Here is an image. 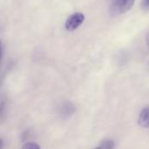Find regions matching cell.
Segmentation results:
<instances>
[{
	"mask_svg": "<svg viewBox=\"0 0 149 149\" xmlns=\"http://www.w3.org/2000/svg\"><path fill=\"white\" fill-rule=\"evenodd\" d=\"M134 3L135 0H113L109 8V14L112 17L120 16L129 11Z\"/></svg>",
	"mask_w": 149,
	"mask_h": 149,
	"instance_id": "cell-1",
	"label": "cell"
},
{
	"mask_svg": "<svg viewBox=\"0 0 149 149\" xmlns=\"http://www.w3.org/2000/svg\"><path fill=\"white\" fill-rule=\"evenodd\" d=\"M5 113H6L5 101H0V123L3 121L5 118Z\"/></svg>",
	"mask_w": 149,
	"mask_h": 149,
	"instance_id": "cell-6",
	"label": "cell"
},
{
	"mask_svg": "<svg viewBox=\"0 0 149 149\" xmlns=\"http://www.w3.org/2000/svg\"><path fill=\"white\" fill-rule=\"evenodd\" d=\"M22 149H40V147L36 142L30 141V142H26L25 144H24Z\"/></svg>",
	"mask_w": 149,
	"mask_h": 149,
	"instance_id": "cell-7",
	"label": "cell"
},
{
	"mask_svg": "<svg viewBox=\"0 0 149 149\" xmlns=\"http://www.w3.org/2000/svg\"><path fill=\"white\" fill-rule=\"evenodd\" d=\"M0 54H1V43H0Z\"/></svg>",
	"mask_w": 149,
	"mask_h": 149,
	"instance_id": "cell-11",
	"label": "cell"
},
{
	"mask_svg": "<svg viewBox=\"0 0 149 149\" xmlns=\"http://www.w3.org/2000/svg\"><path fill=\"white\" fill-rule=\"evenodd\" d=\"M3 141L0 139V149H3Z\"/></svg>",
	"mask_w": 149,
	"mask_h": 149,
	"instance_id": "cell-10",
	"label": "cell"
},
{
	"mask_svg": "<svg viewBox=\"0 0 149 149\" xmlns=\"http://www.w3.org/2000/svg\"><path fill=\"white\" fill-rule=\"evenodd\" d=\"M141 7L143 10L148 11L149 10V0H141Z\"/></svg>",
	"mask_w": 149,
	"mask_h": 149,
	"instance_id": "cell-8",
	"label": "cell"
},
{
	"mask_svg": "<svg viewBox=\"0 0 149 149\" xmlns=\"http://www.w3.org/2000/svg\"><path fill=\"white\" fill-rule=\"evenodd\" d=\"M138 123L143 128H149V105L141 111Z\"/></svg>",
	"mask_w": 149,
	"mask_h": 149,
	"instance_id": "cell-4",
	"label": "cell"
},
{
	"mask_svg": "<svg viewBox=\"0 0 149 149\" xmlns=\"http://www.w3.org/2000/svg\"><path fill=\"white\" fill-rule=\"evenodd\" d=\"M85 16L81 12H75L72 14L65 22V29L69 31H73L78 29L84 22Z\"/></svg>",
	"mask_w": 149,
	"mask_h": 149,
	"instance_id": "cell-2",
	"label": "cell"
},
{
	"mask_svg": "<svg viewBox=\"0 0 149 149\" xmlns=\"http://www.w3.org/2000/svg\"><path fill=\"white\" fill-rule=\"evenodd\" d=\"M95 149H100V148L99 147H97V148H95Z\"/></svg>",
	"mask_w": 149,
	"mask_h": 149,
	"instance_id": "cell-12",
	"label": "cell"
},
{
	"mask_svg": "<svg viewBox=\"0 0 149 149\" xmlns=\"http://www.w3.org/2000/svg\"><path fill=\"white\" fill-rule=\"evenodd\" d=\"M115 147V143L112 140H105L100 142L99 148L100 149H113Z\"/></svg>",
	"mask_w": 149,
	"mask_h": 149,
	"instance_id": "cell-5",
	"label": "cell"
},
{
	"mask_svg": "<svg viewBox=\"0 0 149 149\" xmlns=\"http://www.w3.org/2000/svg\"><path fill=\"white\" fill-rule=\"evenodd\" d=\"M75 107L74 105L70 102V101H65L62 103L61 107H59V113L66 118V117H69L71 115H72L74 113H75Z\"/></svg>",
	"mask_w": 149,
	"mask_h": 149,
	"instance_id": "cell-3",
	"label": "cell"
},
{
	"mask_svg": "<svg viewBox=\"0 0 149 149\" xmlns=\"http://www.w3.org/2000/svg\"><path fill=\"white\" fill-rule=\"evenodd\" d=\"M146 43H147V45L149 48V31L146 34Z\"/></svg>",
	"mask_w": 149,
	"mask_h": 149,
	"instance_id": "cell-9",
	"label": "cell"
}]
</instances>
